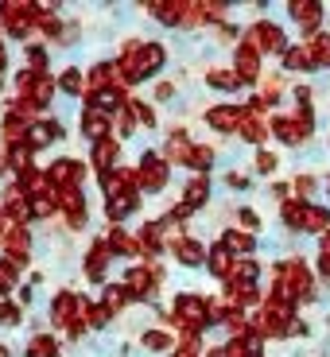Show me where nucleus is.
<instances>
[{"instance_id": "1", "label": "nucleus", "mask_w": 330, "mask_h": 357, "mask_svg": "<svg viewBox=\"0 0 330 357\" xmlns=\"http://www.w3.org/2000/svg\"><path fill=\"white\" fill-rule=\"evenodd\" d=\"M292 326H295V322H292V307L272 303V299L260 307V322H257L260 334H268V338H280V334H292Z\"/></svg>"}, {"instance_id": "2", "label": "nucleus", "mask_w": 330, "mask_h": 357, "mask_svg": "<svg viewBox=\"0 0 330 357\" xmlns=\"http://www.w3.org/2000/svg\"><path fill=\"white\" fill-rule=\"evenodd\" d=\"M206 299H198V295H179L175 299V319L183 322V331L187 334H195L198 326H206L210 322V311H206Z\"/></svg>"}, {"instance_id": "3", "label": "nucleus", "mask_w": 330, "mask_h": 357, "mask_svg": "<svg viewBox=\"0 0 330 357\" xmlns=\"http://www.w3.org/2000/svg\"><path fill=\"white\" fill-rule=\"evenodd\" d=\"M245 47H253V51H284L287 54V47H284V31H280L276 24H257V27H249V39H245Z\"/></svg>"}, {"instance_id": "4", "label": "nucleus", "mask_w": 330, "mask_h": 357, "mask_svg": "<svg viewBox=\"0 0 330 357\" xmlns=\"http://www.w3.org/2000/svg\"><path fill=\"white\" fill-rule=\"evenodd\" d=\"M276 276L295 291V299H307V295H311V272H307L299 260H284V264L276 268Z\"/></svg>"}, {"instance_id": "5", "label": "nucleus", "mask_w": 330, "mask_h": 357, "mask_svg": "<svg viewBox=\"0 0 330 357\" xmlns=\"http://www.w3.org/2000/svg\"><path fill=\"white\" fill-rule=\"evenodd\" d=\"M136 178H140L144 190H163V183H167V160L163 155H144Z\"/></svg>"}, {"instance_id": "6", "label": "nucleus", "mask_w": 330, "mask_h": 357, "mask_svg": "<svg viewBox=\"0 0 330 357\" xmlns=\"http://www.w3.org/2000/svg\"><path fill=\"white\" fill-rule=\"evenodd\" d=\"M156 280H160V268H133L128 272V280H125V287H128V295H136V299H148V295L156 291Z\"/></svg>"}, {"instance_id": "7", "label": "nucleus", "mask_w": 330, "mask_h": 357, "mask_svg": "<svg viewBox=\"0 0 330 357\" xmlns=\"http://www.w3.org/2000/svg\"><path fill=\"white\" fill-rule=\"evenodd\" d=\"M54 202L63 206V214H66V222H70V225H86V202H82L78 187L59 190V195H54Z\"/></svg>"}, {"instance_id": "8", "label": "nucleus", "mask_w": 330, "mask_h": 357, "mask_svg": "<svg viewBox=\"0 0 330 357\" xmlns=\"http://www.w3.org/2000/svg\"><path fill=\"white\" fill-rule=\"evenodd\" d=\"M47 178H51V187L66 190V187H74V183L82 178V163H74V160H59V163H51Z\"/></svg>"}, {"instance_id": "9", "label": "nucleus", "mask_w": 330, "mask_h": 357, "mask_svg": "<svg viewBox=\"0 0 330 357\" xmlns=\"http://www.w3.org/2000/svg\"><path fill=\"white\" fill-rule=\"evenodd\" d=\"M292 20L303 27V31H315L319 20H322V4H319V0H295V4H292Z\"/></svg>"}, {"instance_id": "10", "label": "nucleus", "mask_w": 330, "mask_h": 357, "mask_svg": "<svg viewBox=\"0 0 330 357\" xmlns=\"http://www.w3.org/2000/svg\"><path fill=\"white\" fill-rule=\"evenodd\" d=\"M206 125L218 128V132H233V128L241 125V109L237 105H218V109L206 113Z\"/></svg>"}, {"instance_id": "11", "label": "nucleus", "mask_w": 330, "mask_h": 357, "mask_svg": "<svg viewBox=\"0 0 330 357\" xmlns=\"http://www.w3.org/2000/svg\"><path fill=\"white\" fill-rule=\"evenodd\" d=\"M233 74L241 82H257V74H260V54L253 51V47H237V63H233Z\"/></svg>"}, {"instance_id": "12", "label": "nucleus", "mask_w": 330, "mask_h": 357, "mask_svg": "<svg viewBox=\"0 0 330 357\" xmlns=\"http://www.w3.org/2000/svg\"><path fill=\"white\" fill-rule=\"evenodd\" d=\"M82 128H86V136H89L93 144L109 140V136H105V132H109V113H101V109L89 105L86 113H82Z\"/></svg>"}, {"instance_id": "13", "label": "nucleus", "mask_w": 330, "mask_h": 357, "mask_svg": "<svg viewBox=\"0 0 330 357\" xmlns=\"http://www.w3.org/2000/svg\"><path fill=\"white\" fill-rule=\"evenodd\" d=\"M136 190L133 195H109V202H105V214H109V222H121V218H128L136 210Z\"/></svg>"}, {"instance_id": "14", "label": "nucleus", "mask_w": 330, "mask_h": 357, "mask_svg": "<svg viewBox=\"0 0 330 357\" xmlns=\"http://www.w3.org/2000/svg\"><path fill=\"white\" fill-rule=\"evenodd\" d=\"M299 229L327 233L330 229V210H322V206H303V222H299Z\"/></svg>"}, {"instance_id": "15", "label": "nucleus", "mask_w": 330, "mask_h": 357, "mask_svg": "<svg viewBox=\"0 0 330 357\" xmlns=\"http://www.w3.org/2000/svg\"><path fill=\"white\" fill-rule=\"evenodd\" d=\"M257 276H260L257 260H249V257H237V260H233V272L225 276V284H253Z\"/></svg>"}, {"instance_id": "16", "label": "nucleus", "mask_w": 330, "mask_h": 357, "mask_svg": "<svg viewBox=\"0 0 330 357\" xmlns=\"http://www.w3.org/2000/svg\"><path fill=\"white\" fill-rule=\"evenodd\" d=\"M51 98H54V78L51 74H36V82L27 89V101H31V105H47Z\"/></svg>"}, {"instance_id": "17", "label": "nucleus", "mask_w": 330, "mask_h": 357, "mask_svg": "<svg viewBox=\"0 0 330 357\" xmlns=\"http://www.w3.org/2000/svg\"><path fill=\"white\" fill-rule=\"evenodd\" d=\"M78 303H82V299H74L70 291H63L59 299H54V322H63V326H70V322L78 319Z\"/></svg>"}, {"instance_id": "18", "label": "nucleus", "mask_w": 330, "mask_h": 357, "mask_svg": "<svg viewBox=\"0 0 330 357\" xmlns=\"http://www.w3.org/2000/svg\"><path fill=\"white\" fill-rule=\"evenodd\" d=\"M105 260H109V241H98L93 249H89V260H86L89 280H101V276H105Z\"/></svg>"}, {"instance_id": "19", "label": "nucleus", "mask_w": 330, "mask_h": 357, "mask_svg": "<svg viewBox=\"0 0 330 357\" xmlns=\"http://www.w3.org/2000/svg\"><path fill=\"white\" fill-rule=\"evenodd\" d=\"M163 66V47L160 43H144L140 47V74L148 78V74H156Z\"/></svg>"}, {"instance_id": "20", "label": "nucleus", "mask_w": 330, "mask_h": 357, "mask_svg": "<svg viewBox=\"0 0 330 357\" xmlns=\"http://www.w3.org/2000/svg\"><path fill=\"white\" fill-rule=\"evenodd\" d=\"M54 136H63L54 121H51V125H31V128H27V140H24V144L31 148V152H36V148H43V144H51Z\"/></svg>"}, {"instance_id": "21", "label": "nucleus", "mask_w": 330, "mask_h": 357, "mask_svg": "<svg viewBox=\"0 0 330 357\" xmlns=\"http://www.w3.org/2000/svg\"><path fill=\"white\" fill-rule=\"evenodd\" d=\"M233 260H237V257H233L225 245H218V249H210V260H206V264H210V272H214V276L225 280V276L233 272Z\"/></svg>"}, {"instance_id": "22", "label": "nucleus", "mask_w": 330, "mask_h": 357, "mask_svg": "<svg viewBox=\"0 0 330 357\" xmlns=\"http://www.w3.org/2000/svg\"><path fill=\"white\" fill-rule=\"evenodd\" d=\"M284 66H287V70H311V66H315V54H311V47H287V54H284Z\"/></svg>"}, {"instance_id": "23", "label": "nucleus", "mask_w": 330, "mask_h": 357, "mask_svg": "<svg viewBox=\"0 0 330 357\" xmlns=\"http://www.w3.org/2000/svg\"><path fill=\"white\" fill-rule=\"evenodd\" d=\"M202 202H206V178H195V183L187 187V202L175 210V218H187L190 210H195V206H202Z\"/></svg>"}, {"instance_id": "24", "label": "nucleus", "mask_w": 330, "mask_h": 357, "mask_svg": "<svg viewBox=\"0 0 330 357\" xmlns=\"http://www.w3.org/2000/svg\"><path fill=\"white\" fill-rule=\"evenodd\" d=\"M190 155H195L190 140H187L183 132H175V136H171V144H167V160H171V163H190Z\"/></svg>"}, {"instance_id": "25", "label": "nucleus", "mask_w": 330, "mask_h": 357, "mask_svg": "<svg viewBox=\"0 0 330 357\" xmlns=\"http://www.w3.org/2000/svg\"><path fill=\"white\" fill-rule=\"evenodd\" d=\"M222 245H225V249H230V252H241V257H249V252H253V233H237V229H230V233H225V237H222Z\"/></svg>"}, {"instance_id": "26", "label": "nucleus", "mask_w": 330, "mask_h": 357, "mask_svg": "<svg viewBox=\"0 0 330 357\" xmlns=\"http://www.w3.org/2000/svg\"><path fill=\"white\" fill-rule=\"evenodd\" d=\"M113 160H117V144L113 140L93 144V163H98L101 171H113Z\"/></svg>"}, {"instance_id": "27", "label": "nucleus", "mask_w": 330, "mask_h": 357, "mask_svg": "<svg viewBox=\"0 0 330 357\" xmlns=\"http://www.w3.org/2000/svg\"><path fill=\"white\" fill-rule=\"evenodd\" d=\"M27 357H59V346H54V338L39 334V338H31V346H27Z\"/></svg>"}, {"instance_id": "28", "label": "nucleus", "mask_w": 330, "mask_h": 357, "mask_svg": "<svg viewBox=\"0 0 330 357\" xmlns=\"http://www.w3.org/2000/svg\"><path fill=\"white\" fill-rule=\"evenodd\" d=\"M307 47L315 54V66H330V36H315Z\"/></svg>"}, {"instance_id": "29", "label": "nucleus", "mask_w": 330, "mask_h": 357, "mask_svg": "<svg viewBox=\"0 0 330 357\" xmlns=\"http://www.w3.org/2000/svg\"><path fill=\"white\" fill-rule=\"evenodd\" d=\"M175 257L183 260V264H198V260H202V245H195V241H175Z\"/></svg>"}, {"instance_id": "30", "label": "nucleus", "mask_w": 330, "mask_h": 357, "mask_svg": "<svg viewBox=\"0 0 330 357\" xmlns=\"http://www.w3.org/2000/svg\"><path fill=\"white\" fill-rule=\"evenodd\" d=\"M206 82L218 86V89H237V86H241V78H237L233 70H210V74H206Z\"/></svg>"}, {"instance_id": "31", "label": "nucleus", "mask_w": 330, "mask_h": 357, "mask_svg": "<svg viewBox=\"0 0 330 357\" xmlns=\"http://www.w3.org/2000/svg\"><path fill=\"white\" fill-rule=\"evenodd\" d=\"M272 132H276L284 144H299V140H303V132H299V125H295V121H276V125H272Z\"/></svg>"}, {"instance_id": "32", "label": "nucleus", "mask_w": 330, "mask_h": 357, "mask_svg": "<svg viewBox=\"0 0 330 357\" xmlns=\"http://www.w3.org/2000/svg\"><path fill=\"white\" fill-rule=\"evenodd\" d=\"M59 86H63L66 93H82V89H86V74H82V70H66Z\"/></svg>"}, {"instance_id": "33", "label": "nucleus", "mask_w": 330, "mask_h": 357, "mask_svg": "<svg viewBox=\"0 0 330 357\" xmlns=\"http://www.w3.org/2000/svg\"><path fill=\"white\" fill-rule=\"evenodd\" d=\"M109 249H117V252H128V257H136V245L128 241V237H125L121 229H113V233H109Z\"/></svg>"}, {"instance_id": "34", "label": "nucleus", "mask_w": 330, "mask_h": 357, "mask_svg": "<svg viewBox=\"0 0 330 357\" xmlns=\"http://www.w3.org/2000/svg\"><path fill=\"white\" fill-rule=\"evenodd\" d=\"M210 163H214V152H210V148H195V155H190L187 167H195V171H210Z\"/></svg>"}, {"instance_id": "35", "label": "nucleus", "mask_w": 330, "mask_h": 357, "mask_svg": "<svg viewBox=\"0 0 330 357\" xmlns=\"http://www.w3.org/2000/svg\"><path fill=\"white\" fill-rule=\"evenodd\" d=\"M54 206H59V202H54V195L31 198V218H47V214H51V210H54Z\"/></svg>"}, {"instance_id": "36", "label": "nucleus", "mask_w": 330, "mask_h": 357, "mask_svg": "<svg viewBox=\"0 0 330 357\" xmlns=\"http://www.w3.org/2000/svg\"><path fill=\"white\" fill-rule=\"evenodd\" d=\"M284 222L292 229H299V222H303V202H284Z\"/></svg>"}, {"instance_id": "37", "label": "nucleus", "mask_w": 330, "mask_h": 357, "mask_svg": "<svg viewBox=\"0 0 330 357\" xmlns=\"http://www.w3.org/2000/svg\"><path fill=\"white\" fill-rule=\"evenodd\" d=\"M125 303H128L125 287H105V307H109V311H117V307H125Z\"/></svg>"}, {"instance_id": "38", "label": "nucleus", "mask_w": 330, "mask_h": 357, "mask_svg": "<svg viewBox=\"0 0 330 357\" xmlns=\"http://www.w3.org/2000/svg\"><path fill=\"white\" fill-rule=\"evenodd\" d=\"M109 314H113V311H109L105 303H101V307H89V311H86V322H89V326H105Z\"/></svg>"}, {"instance_id": "39", "label": "nucleus", "mask_w": 330, "mask_h": 357, "mask_svg": "<svg viewBox=\"0 0 330 357\" xmlns=\"http://www.w3.org/2000/svg\"><path fill=\"white\" fill-rule=\"evenodd\" d=\"M144 346H148V349H167L171 338L163 331H148V334H144Z\"/></svg>"}, {"instance_id": "40", "label": "nucleus", "mask_w": 330, "mask_h": 357, "mask_svg": "<svg viewBox=\"0 0 330 357\" xmlns=\"http://www.w3.org/2000/svg\"><path fill=\"white\" fill-rule=\"evenodd\" d=\"M249 354H257V349H249L245 338H233L230 346H225V357H249Z\"/></svg>"}, {"instance_id": "41", "label": "nucleus", "mask_w": 330, "mask_h": 357, "mask_svg": "<svg viewBox=\"0 0 330 357\" xmlns=\"http://www.w3.org/2000/svg\"><path fill=\"white\" fill-rule=\"evenodd\" d=\"M257 171H260V175H272V171H276V155H272V152H260V155H257Z\"/></svg>"}, {"instance_id": "42", "label": "nucleus", "mask_w": 330, "mask_h": 357, "mask_svg": "<svg viewBox=\"0 0 330 357\" xmlns=\"http://www.w3.org/2000/svg\"><path fill=\"white\" fill-rule=\"evenodd\" d=\"M128 105H133V113H136V121H140V125H152V121H156L148 105H140V101H128Z\"/></svg>"}, {"instance_id": "43", "label": "nucleus", "mask_w": 330, "mask_h": 357, "mask_svg": "<svg viewBox=\"0 0 330 357\" xmlns=\"http://www.w3.org/2000/svg\"><path fill=\"white\" fill-rule=\"evenodd\" d=\"M311 190H315V178H311V175H299V178H295V195H299V198L311 195Z\"/></svg>"}, {"instance_id": "44", "label": "nucleus", "mask_w": 330, "mask_h": 357, "mask_svg": "<svg viewBox=\"0 0 330 357\" xmlns=\"http://www.w3.org/2000/svg\"><path fill=\"white\" fill-rule=\"evenodd\" d=\"M20 319V311L12 303H0V322H4V326H12V322Z\"/></svg>"}, {"instance_id": "45", "label": "nucleus", "mask_w": 330, "mask_h": 357, "mask_svg": "<svg viewBox=\"0 0 330 357\" xmlns=\"http://www.w3.org/2000/svg\"><path fill=\"white\" fill-rule=\"evenodd\" d=\"M241 225H245V233H253V229H257V214H253V210H241Z\"/></svg>"}, {"instance_id": "46", "label": "nucleus", "mask_w": 330, "mask_h": 357, "mask_svg": "<svg viewBox=\"0 0 330 357\" xmlns=\"http://www.w3.org/2000/svg\"><path fill=\"white\" fill-rule=\"evenodd\" d=\"M4 291H12V272H8V268H0V295H4Z\"/></svg>"}, {"instance_id": "47", "label": "nucleus", "mask_w": 330, "mask_h": 357, "mask_svg": "<svg viewBox=\"0 0 330 357\" xmlns=\"http://www.w3.org/2000/svg\"><path fill=\"white\" fill-rule=\"evenodd\" d=\"M319 272H322V276H330V249H322V257H319Z\"/></svg>"}, {"instance_id": "48", "label": "nucleus", "mask_w": 330, "mask_h": 357, "mask_svg": "<svg viewBox=\"0 0 330 357\" xmlns=\"http://www.w3.org/2000/svg\"><path fill=\"white\" fill-rule=\"evenodd\" d=\"M230 187H249V178H245V175H237V171H233V175H230Z\"/></svg>"}, {"instance_id": "49", "label": "nucleus", "mask_w": 330, "mask_h": 357, "mask_svg": "<svg viewBox=\"0 0 330 357\" xmlns=\"http://www.w3.org/2000/svg\"><path fill=\"white\" fill-rule=\"evenodd\" d=\"M175 357H198V354H195V349H179Z\"/></svg>"}, {"instance_id": "50", "label": "nucleus", "mask_w": 330, "mask_h": 357, "mask_svg": "<svg viewBox=\"0 0 330 357\" xmlns=\"http://www.w3.org/2000/svg\"><path fill=\"white\" fill-rule=\"evenodd\" d=\"M0 66H4V47H0Z\"/></svg>"}, {"instance_id": "51", "label": "nucleus", "mask_w": 330, "mask_h": 357, "mask_svg": "<svg viewBox=\"0 0 330 357\" xmlns=\"http://www.w3.org/2000/svg\"><path fill=\"white\" fill-rule=\"evenodd\" d=\"M0 357H4V349H0Z\"/></svg>"}]
</instances>
